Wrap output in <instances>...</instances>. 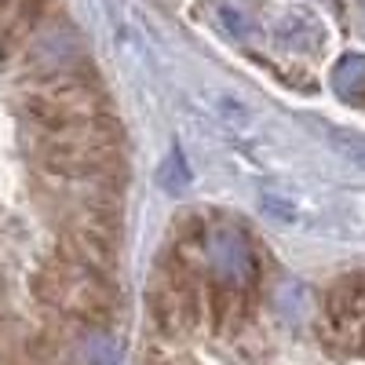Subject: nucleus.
<instances>
[{
    "label": "nucleus",
    "mask_w": 365,
    "mask_h": 365,
    "mask_svg": "<svg viewBox=\"0 0 365 365\" xmlns=\"http://www.w3.org/2000/svg\"><path fill=\"white\" fill-rule=\"evenodd\" d=\"M201 252L208 274L227 289H245L256 278V252L249 234L234 223H208L201 234Z\"/></svg>",
    "instance_id": "f257e3e1"
},
{
    "label": "nucleus",
    "mask_w": 365,
    "mask_h": 365,
    "mask_svg": "<svg viewBox=\"0 0 365 365\" xmlns=\"http://www.w3.org/2000/svg\"><path fill=\"white\" fill-rule=\"evenodd\" d=\"M325 336L344 347V351H358L365 347V278L347 274V278L332 282L325 292Z\"/></svg>",
    "instance_id": "f03ea898"
},
{
    "label": "nucleus",
    "mask_w": 365,
    "mask_h": 365,
    "mask_svg": "<svg viewBox=\"0 0 365 365\" xmlns=\"http://www.w3.org/2000/svg\"><path fill=\"white\" fill-rule=\"evenodd\" d=\"M55 299L70 311H81V314H99L106 303H110V292L106 285L96 278V270H88L81 263H63L55 270Z\"/></svg>",
    "instance_id": "7ed1b4c3"
},
{
    "label": "nucleus",
    "mask_w": 365,
    "mask_h": 365,
    "mask_svg": "<svg viewBox=\"0 0 365 365\" xmlns=\"http://www.w3.org/2000/svg\"><path fill=\"white\" fill-rule=\"evenodd\" d=\"M332 88H336L340 99L365 106V55H358V51L344 55L340 63L332 66Z\"/></svg>",
    "instance_id": "20e7f679"
},
{
    "label": "nucleus",
    "mask_w": 365,
    "mask_h": 365,
    "mask_svg": "<svg viewBox=\"0 0 365 365\" xmlns=\"http://www.w3.org/2000/svg\"><path fill=\"white\" fill-rule=\"evenodd\" d=\"M318 128H322V135H325V143L332 150H340L347 161H354L358 168H365V132L344 128V125H318Z\"/></svg>",
    "instance_id": "39448f33"
},
{
    "label": "nucleus",
    "mask_w": 365,
    "mask_h": 365,
    "mask_svg": "<svg viewBox=\"0 0 365 365\" xmlns=\"http://www.w3.org/2000/svg\"><path fill=\"white\" fill-rule=\"evenodd\" d=\"M158 182L168 190V194H182L190 187V172H187V158H182V150L172 146V154L165 158L161 172H158Z\"/></svg>",
    "instance_id": "423d86ee"
}]
</instances>
